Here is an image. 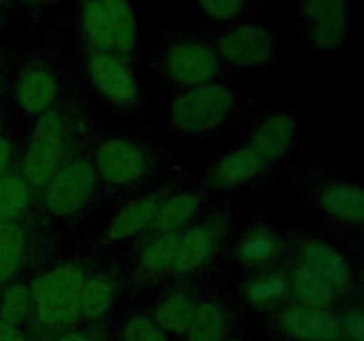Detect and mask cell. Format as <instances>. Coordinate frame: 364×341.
I'll list each match as a JSON object with an SVG mask.
<instances>
[{
    "mask_svg": "<svg viewBox=\"0 0 364 341\" xmlns=\"http://www.w3.org/2000/svg\"><path fill=\"white\" fill-rule=\"evenodd\" d=\"M100 130L84 92L71 85L63 98L34 119L21 141L18 169L36 192Z\"/></svg>",
    "mask_w": 364,
    "mask_h": 341,
    "instance_id": "obj_1",
    "label": "cell"
},
{
    "mask_svg": "<svg viewBox=\"0 0 364 341\" xmlns=\"http://www.w3.org/2000/svg\"><path fill=\"white\" fill-rule=\"evenodd\" d=\"M91 156L103 201L117 206L159 183L173 169V153L153 134L107 131L100 128Z\"/></svg>",
    "mask_w": 364,
    "mask_h": 341,
    "instance_id": "obj_2",
    "label": "cell"
},
{
    "mask_svg": "<svg viewBox=\"0 0 364 341\" xmlns=\"http://www.w3.org/2000/svg\"><path fill=\"white\" fill-rule=\"evenodd\" d=\"M294 194L320 219L322 227L364 254V188L326 163H301L288 174Z\"/></svg>",
    "mask_w": 364,
    "mask_h": 341,
    "instance_id": "obj_3",
    "label": "cell"
},
{
    "mask_svg": "<svg viewBox=\"0 0 364 341\" xmlns=\"http://www.w3.org/2000/svg\"><path fill=\"white\" fill-rule=\"evenodd\" d=\"M96 251L55 258L31 276L32 313L23 332L32 341H46L80 323V291Z\"/></svg>",
    "mask_w": 364,
    "mask_h": 341,
    "instance_id": "obj_4",
    "label": "cell"
},
{
    "mask_svg": "<svg viewBox=\"0 0 364 341\" xmlns=\"http://www.w3.org/2000/svg\"><path fill=\"white\" fill-rule=\"evenodd\" d=\"M91 141L82 144L38 192L39 213L55 226L80 229L105 205L91 156Z\"/></svg>",
    "mask_w": 364,
    "mask_h": 341,
    "instance_id": "obj_5",
    "label": "cell"
},
{
    "mask_svg": "<svg viewBox=\"0 0 364 341\" xmlns=\"http://www.w3.org/2000/svg\"><path fill=\"white\" fill-rule=\"evenodd\" d=\"M284 233L287 254L322 277L345 302L363 298L364 254H358L322 226L294 224Z\"/></svg>",
    "mask_w": 364,
    "mask_h": 341,
    "instance_id": "obj_6",
    "label": "cell"
},
{
    "mask_svg": "<svg viewBox=\"0 0 364 341\" xmlns=\"http://www.w3.org/2000/svg\"><path fill=\"white\" fill-rule=\"evenodd\" d=\"M245 116V102L228 84L212 82L173 92L167 130L180 139L203 141L230 134Z\"/></svg>",
    "mask_w": 364,
    "mask_h": 341,
    "instance_id": "obj_7",
    "label": "cell"
},
{
    "mask_svg": "<svg viewBox=\"0 0 364 341\" xmlns=\"http://www.w3.org/2000/svg\"><path fill=\"white\" fill-rule=\"evenodd\" d=\"M235 208L230 199L212 202L180 233L171 279L210 283L228 263L235 231Z\"/></svg>",
    "mask_w": 364,
    "mask_h": 341,
    "instance_id": "obj_8",
    "label": "cell"
},
{
    "mask_svg": "<svg viewBox=\"0 0 364 341\" xmlns=\"http://www.w3.org/2000/svg\"><path fill=\"white\" fill-rule=\"evenodd\" d=\"M153 66L171 92L220 82L228 71L212 43L188 32L167 34L160 41Z\"/></svg>",
    "mask_w": 364,
    "mask_h": 341,
    "instance_id": "obj_9",
    "label": "cell"
},
{
    "mask_svg": "<svg viewBox=\"0 0 364 341\" xmlns=\"http://www.w3.org/2000/svg\"><path fill=\"white\" fill-rule=\"evenodd\" d=\"M60 234L45 217L0 220V290L57 258Z\"/></svg>",
    "mask_w": 364,
    "mask_h": 341,
    "instance_id": "obj_10",
    "label": "cell"
},
{
    "mask_svg": "<svg viewBox=\"0 0 364 341\" xmlns=\"http://www.w3.org/2000/svg\"><path fill=\"white\" fill-rule=\"evenodd\" d=\"M191 169L180 163L173 167L159 183L117 205L114 215L92 240V251H107L110 245L127 240L132 242L139 237L155 219L156 212L166 202V199L191 183Z\"/></svg>",
    "mask_w": 364,
    "mask_h": 341,
    "instance_id": "obj_11",
    "label": "cell"
},
{
    "mask_svg": "<svg viewBox=\"0 0 364 341\" xmlns=\"http://www.w3.org/2000/svg\"><path fill=\"white\" fill-rule=\"evenodd\" d=\"M84 73L96 98L117 117H141L144 96L132 64L116 52H102L84 46Z\"/></svg>",
    "mask_w": 364,
    "mask_h": 341,
    "instance_id": "obj_12",
    "label": "cell"
},
{
    "mask_svg": "<svg viewBox=\"0 0 364 341\" xmlns=\"http://www.w3.org/2000/svg\"><path fill=\"white\" fill-rule=\"evenodd\" d=\"M66 73L53 55L43 52L23 57L11 80L9 98L21 119L28 124L55 105L71 87Z\"/></svg>",
    "mask_w": 364,
    "mask_h": 341,
    "instance_id": "obj_13",
    "label": "cell"
},
{
    "mask_svg": "<svg viewBox=\"0 0 364 341\" xmlns=\"http://www.w3.org/2000/svg\"><path fill=\"white\" fill-rule=\"evenodd\" d=\"M279 173V167L267 162L247 144H242L210 162L199 178L198 187L212 195L256 190L267 187Z\"/></svg>",
    "mask_w": 364,
    "mask_h": 341,
    "instance_id": "obj_14",
    "label": "cell"
},
{
    "mask_svg": "<svg viewBox=\"0 0 364 341\" xmlns=\"http://www.w3.org/2000/svg\"><path fill=\"white\" fill-rule=\"evenodd\" d=\"M284 258V233L270 220L267 212H258L244 226L235 227L228 249V263L242 270V274L272 269L281 265Z\"/></svg>",
    "mask_w": 364,
    "mask_h": 341,
    "instance_id": "obj_15",
    "label": "cell"
},
{
    "mask_svg": "<svg viewBox=\"0 0 364 341\" xmlns=\"http://www.w3.org/2000/svg\"><path fill=\"white\" fill-rule=\"evenodd\" d=\"M208 41L226 70H263L276 57V38L258 21H238Z\"/></svg>",
    "mask_w": 364,
    "mask_h": 341,
    "instance_id": "obj_16",
    "label": "cell"
},
{
    "mask_svg": "<svg viewBox=\"0 0 364 341\" xmlns=\"http://www.w3.org/2000/svg\"><path fill=\"white\" fill-rule=\"evenodd\" d=\"M178 240L180 233L132 242L130 259L127 263L124 297L134 301L142 295H149L171 279Z\"/></svg>",
    "mask_w": 364,
    "mask_h": 341,
    "instance_id": "obj_17",
    "label": "cell"
},
{
    "mask_svg": "<svg viewBox=\"0 0 364 341\" xmlns=\"http://www.w3.org/2000/svg\"><path fill=\"white\" fill-rule=\"evenodd\" d=\"M80 291V323L107 322L127 286V263L116 254L96 251Z\"/></svg>",
    "mask_w": 364,
    "mask_h": 341,
    "instance_id": "obj_18",
    "label": "cell"
},
{
    "mask_svg": "<svg viewBox=\"0 0 364 341\" xmlns=\"http://www.w3.org/2000/svg\"><path fill=\"white\" fill-rule=\"evenodd\" d=\"M262 318L281 341H343L336 309L311 308L290 301Z\"/></svg>",
    "mask_w": 364,
    "mask_h": 341,
    "instance_id": "obj_19",
    "label": "cell"
},
{
    "mask_svg": "<svg viewBox=\"0 0 364 341\" xmlns=\"http://www.w3.org/2000/svg\"><path fill=\"white\" fill-rule=\"evenodd\" d=\"M299 131L301 123L294 110H265L249 123L245 144L269 163L283 169L297 149Z\"/></svg>",
    "mask_w": 364,
    "mask_h": 341,
    "instance_id": "obj_20",
    "label": "cell"
},
{
    "mask_svg": "<svg viewBox=\"0 0 364 341\" xmlns=\"http://www.w3.org/2000/svg\"><path fill=\"white\" fill-rule=\"evenodd\" d=\"M210 283L187 279H169L149 293L144 311L167 334L183 336L194 309Z\"/></svg>",
    "mask_w": 364,
    "mask_h": 341,
    "instance_id": "obj_21",
    "label": "cell"
},
{
    "mask_svg": "<svg viewBox=\"0 0 364 341\" xmlns=\"http://www.w3.org/2000/svg\"><path fill=\"white\" fill-rule=\"evenodd\" d=\"M242 309L233 295L206 286L181 337L185 341H220L240 332Z\"/></svg>",
    "mask_w": 364,
    "mask_h": 341,
    "instance_id": "obj_22",
    "label": "cell"
},
{
    "mask_svg": "<svg viewBox=\"0 0 364 341\" xmlns=\"http://www.w3.org/2000/svg\"><path fill=\"white\" fill-rule=\"evenodd\" d=\"M299 16L304 38L320 52H334L345 45L350 32L348 0H301Z\"/></svg>",
    "mask_w": 364,
    "mask_h": 341,
    "instance_id": "obj_23",
    "label": "cell"
},
{
    "mask_svg": "<svg viewBox=\"0 0 364 341\" xmlns=\"http://www.w3.org/2000/svg\"><path fill=\"white\" fill-rule=\"evenodd\" d=\"M212 202V194L203 190L201 187H198V185L194 187L191 183L185 185V187H181L180 190H176L166 199V202L156 212L155 219L132 242H142L153 237H162V234L181 233Z\"/></svg>",
    "mask_w": 364,
    "mask_h": 341,
    "instance_id": "obj_24",
    "label": "cell"
},
{
    "mask_svg": "<svg viewBox=\"0 0 364 341\" xmlns=\"http://www.w3.org/2000/svg\"><path fill=\"white\" fill-rule=\"evenodd\" d=\"M237 293L242 304L258 315H267L290 302V284L283 263L259 272L242 274L237 283Z\"/></svg>",
    "mask_w": 364,
    "mask_h": 341,
    "instance_id": "obj_25",
    "label": "cell"
},
{
    "mask_svg": "<svg viewBox=\"0 0 364 341\" xmlns=\"http://www.w3.org/2000/svg\"><path fill=\"white\" fill-rule=\"evenodd\" d=\"M283 269L287 272L291 301L294 302L322 309H338L341 304H345L343 298L322 277L316 276L313 270L306 269L297 259L290 258L287 254L283 261Z\"/></svg>",
    "mask_w": 364,
    "mask_h": 341,
    "instance_id": "obj_26",
    "label": "cell"
},
{
    "mask_svg": "<svg viewBox=\"0 0 364 341\" xmlns=\"http://www.w3.org/2000/svg\"><path fill=\"white\" fill-rule=\"evenodd\" d=\"M39 215L38 192L14 166L0 176V220H23Z\"/></svg>",
    "mask_w": 364,
    "mask_h": 341,
    "instance_id": "obj_27",
    "label": "cell"
},
{
    "mask_svg": "<svg viewBox=\"0 0 364 341\" xmlns=\"http://www.w3.org/2000/svg\"><path fill=\"white\" fill-rule=\"evenodd\" d=\"M114 36V52L132 64L137 50V20L130 0H102Z\"/></svg>",
    "mask_w": 364,
    "mask_h": 341,
    "instance_id": "obj_28",
    "label": "cell"
},
{
    "mask_svg": "<svg viewBox=\"0 0 364 341\" xmlns=\"http://www.w3.org/2000/svg\"><path fill=\"white\" fill-rule=\"evenodd\" d=\"M78 20L85 48L114 52V36L102 0H78Z\"/></svg>",
    "mask_w": 364,
    "mask_h": 341,
    "instance_id": "obj_29",
    "label": "cell"
},
{
    "mask_svg": "<svg viewBox=\"0 0 364 341\" xmlns=\"http://www.w3.org/2000/svg\"><path fill=\"white\" fill-rule=\"evenodd\" d=\"M32 313L31 276L20 277L0 290V320L20 329L27 327Z\"/></svg>",
    "mask_w": 364,
    "mask_h": 341,
    "instance_id": "obj_30",
    "label": "cell"
},
{
    "mask_svg": "<svg viewBox=\"0 0 364 341\" xmlns=\"http://www.w3.org/2000/svg\"><path fill=\"white\" fill-rule=\"evenodd\" d=\"M110 341H171L146 311H130L110 330Z\"/></svg>",
    "mask_w": 364,
    "mask_h": 341,
    "instance_id": "obj_31",
    "label": "cell"
},
{
    "mask_svg": "<svg viewBox=\"0 0 364 341\" xmlns=\"http://www.w3.org/2000/svg\"><path fill=\"white\" fill-rule=\"evenodd\" d=\"M338 323H340L341 340L364 341V308L363 298L347 301L336 309Z\"/></svg>",
    "mask_w": 364,
    "mask_h": 341,
    "instance_id": "obj_32",
    "label": "cell"
},
{
    "mask_svg": "<svg viewBox=\"0 0 364 341\" xmlns=\"http://www.w3.org/2000/svg\"><path fill=\"white\" fill-rule=\"evenodd\" d=\"M199 11L217 23L235 21L247 9V0H196Z\"/></svg>",
    "mask_w": 364,
    "mask_h": 341,
    "instance_id": "obj_33",
    "label": "cell"
},
{
    "mask_svg": "<svg viewBox=\"0 0 364 341\" xmlns=\"http://www.w3.org/2000/svg\"><path fill=\"white\" fill-rule=\"evenodd\" d=\"M46 341H110V329L107 322L78 323L66 330H60Z\"/></svg>",
    "mask_w": 364,
    "mask_h": 341,
    "instance_id": "obj_34",
    "label": "cell"
},
{
    "mask_svg": "<svg viewBox=\"0 0 364 341\" xmlns=\"http://www.w3.org/2000/svg\"><path fill=\"white\" fill-rule=\"evenodd\" d=\"M21 139L18 137L13 126H7L6 130L0 131V176L18 166L20 158Z\"/></svg>",
    "mask_w": 364,
    "mask_h": 341,
    "instance_id": "obj_35",
    "label": "cell"
},
{
    "mask_svg": "<svg viewBox=\"0 0 364 341\" xmlns=\"http://www.w3.org/2000/svg\"><path fill=\"white\" fill-rule=\"evenodd\" d=\"M14 66L13 50L0 46V102H7L11 92V73Z\"/></svg>",
    "mask_w": 364,
    "mask_h": 341,
    "instance_id": "obj_36",
    "label": "cell"
},
{
    "mask_svg": "<svg viewBox=\"0 0 364 341\" xmlns=\"http://www.w3.org/2000/svg\"><path fill=\"white\" fill-rule=\"evenodd\" d=\"M23 334V330L14 329V327L7 325L6 322L0 320V341H18Z\"/></svg>",
    "mask_w": 364,
    "mask_h": 341,
    "instance_id": "obj_37",
    "label": "cell"
},
{
    "mask_svg": "<svg viewBox=\"0 0 364 341\" xmlns=\"http://www.w3.org/2000/svg\"><path fill=\"white\" fill-rule=\"evenodd\" d=\"M7 126H11V117L7 112L6 102H0V131L6 130Z\"/></svg>",
    "mask_w": 364,
    "mask_h": 341,
    "instance_id": "obj_38",
    "label": "cell"
},
{
    "mask_svg": "<svg viewBox=\"0 0 364 341\" xmlns=\"http://www.w3.org/2000/svg\"><path fill=\"white\" fill-rule=\"evenodd\" d=\"M23 2L31 7H43L46 6V4L53 2V0H23Z\"/></svg>",
    "mask_w": 364,
    "mask_h": 341,
    "instance_id": "obj_39",
    "label": "cell"
},
{
    "mask_svg": "<svg viewBox=\"0 0 364 341\" xmlns=\"http://www.w3.org/2000/svg\"><path fill=\"white\" fill-rule=\"evenodd\" d=\"M220 341H247V340H245V337L242 336L240 332H237V334H233V336H228V337H224V340H220Z\"/></svg>",
    "mask_w": 364,
    "mask_h": 341,
    "instance_id": "obj_40",
    "label": "cell"
},
{
    "mask_svg": "<svg viewBox=\"0 0 364 341\" xmlns=\"http://www.w3.org/2000/svg\"><path fill=\"white\" fill-rule=\"evenodd\" d=\"M18 341H32V340H31V337L27 336V334L23 332V334H21V337H20V340H18Z\"/></svg>",
    "mask_w": 364,
    "mask_h": 341,
    "instance_id": "obj_41",
    "label": "cell"
},
{
    "mask_svg": "<svg viewBox=\"0 0 364 341\" xmlns=\"http://www.w3.org/2000/svg\"><path fill=\"white\" fill-rule=\"evenodd\" d=\"M7 2V0H0V6H2V4H6Z\"/></svg>",
    "mask_w": 364,
    "mask_h": 341,
    "instance_id": "obj_42",
    "label": "cell"
}]
</instances>
